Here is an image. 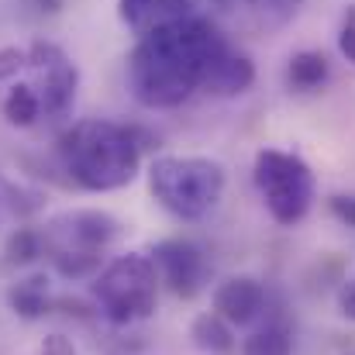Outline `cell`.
<instances>
[{
  "label": "cell",
  "instance_id": "1",
  "mask_svg": "<svg viewBox=\"0 0 355 355\" xmlns=\"http://www.w3.org/2000/svg\"><path fill=\"white\" fill-rule=\"evenodd\" d=\"M232 38L218 21L193 14L148 31L128 55V90L148 111H173L204 90L207 73Z\"/></svg>",
  "mask_w": 355,
  "mask_h": 355
},
{
  "label": "cell",
  "instance_id": "2",
  "mask_svg": "<svg viewBox=\"0 0 355 355\" xmlns=\"http://www.w3.org/2000/svg\"><path fill=\"white\" fill-rule=\"evenodd\" d=\"M141 138L138 128L104 118H83L59 135L55 155L69 183L87 193H114L135 183L141 169Z\"/></svg>",
  "mask_w": 355,
  "mask_h": 355
},
{
  "label": "cell",
  "instance_id": "3",
  "mask_svg": "<svg viewBox=\"0 0 355 355\" xmlns=\"http://www.w3.org/2000/svg\"><path fill=\"white\" fill-rule=\"evenodd\" d=\"M228 173L207 155H159L148 166V193L176 221H204L225 197Z\"/></svg>",
  "mask_w": 355,
  "mask_h": 355
},
{
  "label": "cell",
  "instance_id": "4",
  "mask_svg": "<svg viewBox=\"0 0 355 355\" xmlns=\"http://www.w3.org/2000/svg\"><path fill=\"white\" fill-rule=\"evenodd\" d=\"M42 232V259L62 276V279H87L101 272L104 252L114 245L121 225L114 214L76 207L55 214Z\"/></svg>",
  "mask_w": 355,
  "mask_h": 355
},
{
  "label": "cell",
  "instance_id": "5",
  "mask_svg": "<svg viewBox=\"0 0 355 355\" xmlns=\"http://www.w3.org/2000/svg\"><path fill=\"white\" fill-rule=\"evenodd\" d=\"M159 272L145 252H128L111 259L97 276H94V300L97 311L111 324H138L155 314L159 304Z\"/></svg>",
  "mask_w": 355,
  "mask_h": 355
},
{
  "label": "cell",
  "instance_id": "6",
  "mask_svg": "<svg viewBox=\"0 0 355 355\" xmlns=\"http://www.w3.org/2000/svg\"><path fill=\"white\" fill-rule=\"evenodd\" d=\"M252 183L269 211V218L283 228L300 225L318 197L314 169L286 148H259L252 162Z\"/></svg>",
  "mask_w": 355,
  "mask_h": 355
},
{
  "label": "cell",
  "instance_id": "7",
  "mask_svg": "<svg viewBox=\"0 0 355 355\" xmlns=\"http://www.w3.org/2000/svg\"><path fill=\"white\" fill-rule=\"evenodd\" d=\"M17 76L42 101L45 121H59L73 111L76 90H80V69L66 55V49H59L55 42H31L24 49V62H21Z\"/></svg>",
  "mask_w": 355,
  "mask_h": 355
},
{
  "label": "cell",
  "instance_id": "8",
  "mask_svg": "<svg viewBox=\"0 0 355 355\" xmlns=\"http://www.w3.org/2000/svg\"><path fill=\"white\" fill-rule=\"evenodd\" d=\"M148 259L159 272V283H166L180 300L200 297L211 283V262L204 248L190 238H162L152 245Z\"/></svg>",
  "mask_w": 355,
  "mask_h": 355
},
{
  "label": "cell",
  "instance_id": "9",
  "mask_svg": "<svg viewBox=\"0 0 355 355\" xmlns=\"http://www.w3.org/2000/svg\"><path fill=\"white\" fill-rule=\"evenodd\" d=\"M207 3L225 24L245 35H272L286 28L304 7V0H207Z\"/></svg>",
  "mask_w": 355,
  "mask_h": 355
},
{
  "label": "cell",
  "instance_id": "10",
  "mask_svg": "<svg viewBox=\"0 0 355 355\" xmlns=\"http://www.w3.org/2000/svg\"><path fill=\"white\" fill-rule=\"evenodd\" d=\"M269 311V293L255 276H228L214 290V314L232 328H248Z\"/></svg>",
  "mask_w": 355,
  "mask_h": 355
},
{
  "label": "cell",
  "instance_id": "11",
  "mask_svg": "<svg viewBox=\"0 0 355 355\" xmlns=\"http://www.w3.org/2000/svg\"><path fill=\"white\" fill-rule=\"evenodd\" d=\"M197 7H200V0H118V17L128 31H135L141 38L166 24L193 17Z\"/></svg>",
  "mask_w": 355,
  "mask_h": 355
},
{
  "label": "cell",
  "instance_id": "12",
  "mask_svg": "<svg viewBox=\"0 0 355 355\" xmlns=\"http://www.w3.org/2000/svg\"><path fill=\"white\" fill-rule=\"evenodd\" d=\"M255 83V62L248 52H241L235 42H228L221 49V55L214 59L211 73H207V83H204V94L211 97H241L248 94Z\"/></svg>",
  "mask_w": 355,
  "mask_h": 355
},
{
  "label": "cell",
  "instance_id": "13",
  "mask_svg": "<svg viewBox=\"0 0 355 355\" xmlns=\"http://www.w3.org/2000/svg\"><path fill=\"white\" fill-rule=\"evenodd\" d=\"M283 83L290 94L297 97H311V94H321L328 83H331V59L321 52V49H300L286 59V69H283Z\"/></svg>",
  "mask_w": 355,
  "mask_h": 355
},
{
  "label": "cell",
  "instance_id": "14",
  "mask_svg": "<svg viewBox=\"0 0 355 355\" xmlns=\"http://www.w3.org/2000/svg\"><path fill=\"white\" fill-rule=\"evenodd\" d=\"M241 355H293V328L279 311H266L252 335L245 338Z\"/></svg>",
  "mask_w": 355,
  "mask_h": 355
},
{
  "label": "cell",
  "instance_id": "15",
  "mask_svg": "<svg viewBox=\"0 0 355 355\" xmlns=\"http://www.w3.org/2000/svg\"><path fill=\"white\" fill-rule=\"evenodd\" d=\"M7 307L21 318V321H38L49 314L52 307V293H49V276L45 272H31L24 279H17L7 290Z\"/></svg>",
  "mask_w": 355,
  "mask_h": 355
},
{
  "label": "cell",
  "instance_id": "16",
  "mask_svg": "<svg viewBox=\"0 0 355 355\" xmlns=\"http://www.w3.org/2000/svg\"><path fill=\"white\" fill-rule=\"evenodd\" d=\"M0 111H3V118L7 124H14V128H35L42 118V101L35 97V90L17 76V80H10V83H3V101H0Z\"/></svg>",
  "mask_w": 355,
  "mask_h": 355
},
{
  "label": "cell",
  "instance_id": "17",
  "mask_svg": "<svg viewBox=\"0 0 355 355\" xmlns=\"http://www.w3.org/2000/svg\"><path fill=\"white\" fill-rule=\"evenodd\" d=\"M190 338L200 352H211V355H225L235 349V328L228 321H221L214 311L200 314L193 324H190Z\"/></svg>",
  "mask_w": 355,
  "mask_h": 355
},
{
  "label": "cell",
  "instance_id": "18",
  "mask_svg": "<svg viewBox=\"0 0 355 355\" xmlns=\"http://www.w3.org/2000/svg\"><path fill=\"white\" fill-rule=\"evenodd\" d=\"M3 255L10 266H31L42 259V232L38 228H17L14 235L7 238Z\"/></svg>",
  "mask_w": 355,
  "mask_h": 355
},
{
  "label": "cell",
  "instance_id": "19",
  "mask_svg": "<svg viewBox=\"0 0 355 355\" xmlns=\"http://www.w3.org/2000/svg\"><path fill=\"white\" fill-rule=\"evenodd\" d=\"M338 52L345 55V62L355 69V3L345 7L342 24H338Z\"/></svg>",
  "mask_w": 355,
  "mask_h": 355
},
{
  "label": "cell",
  "instance_id": "20",
  "mask_svg": "<svg viewBox=\"0 0 355 355\" xmlns=\"http://www.w3.org/2000/svg\"><path fill=\"white\" fill-rule=\"evenodd\" d=\"M35 355H80V352H76V345H73L69 338H62V335H49V338L38 345V352Z\"/></svg>",
  "mask_w": 355,
  "mask_h": 355
},
{
  "label": "cell",
  "instance_id": "21",
  "mask_svg": "<svg viewBox=\"0 0 355 355\" xmlns=\"http://www.w3.org/2000/svg\"><path fill=\"white\" fill-rule=\"evenodd\" d=\"M331 214H335L342 225L355 228V197H331Z\"/></svg>",
  "mask_w": 355,
  "mask_h": 355
},
{
  "label": "cell",
  "instance_id": "22",
  "mask_svg": "<svg viewBox=\"0 0 355 355\" xmlns=\"http://www.w3.org/2000/svg\"><path fill=\"white\" fill-rule=\"evenodd\" d=\"M338 311H342L349 321H355V279H349V283L338 290Z\"/></svg>",
  "mask_w": 355,
  "mask_h": 355
},
{
  "label": "cell",
  "instance_id": "23",
  "mask_svg": "<svg viewBox=\"0 0 355 355\" xmlns=\"http://www.w3.org/2000/svg\"><path fill=\"white\" fill-rule=\"evenodd\" d=\"M42 10H49V14H55V10H62V0H35Z\"/></svg>",
  "mask_w": 355,
  "mask_h": 355
}]
</instances>
